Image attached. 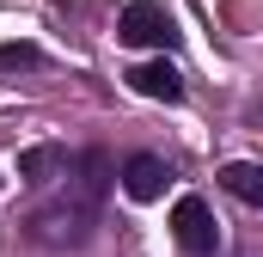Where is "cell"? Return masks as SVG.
Segmentation results:
<instances>
[{
	"instance_id": "1",
	"label": "cell",
	"mask_w": 263,
	"mask_h": 257,
	"mask_svg": "<svg viewBox=\"0 0 263 257\" xmlns=\"http://www.w3.org/2000/svg\"><path fill=\"white\" fill-rule=\"evenodd\" d=\"M110 178H117V166H110V153H104V147L73 153V159H67V172H62V184H55V190L25 214L31 239H37V245H49V251H73V245H86V239H92V227H98V214H104Z\"/></svg>"
},
{
	"instance_id": "2",
	"label": "cell",
	"mask_w": 263,
	"mask_h": 257,
	"mask_svg": "<svg viewBox=\"0 0 263 257\" xmlns=\"http://www.w3.org/2000/svg\"><path fill=\"white\" fill-rule=\"evenodd\" d=\"M117 37L135 43V49H172L178 43V19L165 0H129L123 19H117Z\"/></svg>"
},
{
	"instance_id": "3",
	"label": "cell",
	"mask_w": 263,
	"mask_h": 257,
	"mask_svg": "<svg viewBox=\"0 0 263 257\" xmlns=\"http://www.w3.org/2000/svg\"><path fill=\"white\" fill-rule=\"evenodd\" d=\"M172 239L190 257H214L220 251V221H214V208H208L202 196H178V208H172Z\"/></svg>"
},
{
	"instance_id": "4",
	"label": "cell",
	"mask_w": 263,
	"mask_h": 257,
	"mask_svg": "<svg viewBox=\"0 0 263 257\" xmlns=\"http://www.w3.org/2000/svg\"><path fill=\"white\" fill-rule=\"evenodd\" d=\"M165 184H172V172H165V159H159V153H129V159H123V190H129L135 202L165 196Z\"/></svg>"
},
{
	"instance_id": "5",
	"label": "cell",
	"mask_w": 263,
	"mask_h": 257,
	"mask_svg": "<svg viewBox=\"0 0 263 257\" xmlns=\"http://www.w3.org/2000/svg\"><path fill=\"white\" fill-rule=\"evenodd\" d=\"M129 86L141 92V98H165V104H178V98H184V74L165 62V56H159V62L129 67Z\"/></svg>"
},
{
	"instance_id": "6",
	"label": "cell",
	"mask_w": 263,
	"mask_h": 257,
	"mask_svg": "<svg viewBox=\"0 0 263 257\" xmlns=\"http://www.w3.org/2000/svg\"><path fill=\"white\" fill-rule=\"evenodd\" d=\"M62 172H67V147H55V141L18 153V178H25V184H49V178H62Z\"/></svg>"
},
{
	"instance_id": "7",
	"label": "cell",
	"mask_w": 263,
	"mask_h": 257,
	"mask_svg": "<svg viewBox=\"0 0 263 257\" xmlns=\"http://www.w3.org/2000/svg\"><path fill=\"white\" fill-rule=\"evenodd\" d=\"M220 190L239 196V202H251V208H263V166H245V159L220 166Z\"/></svg>"
},
{
	"instance_id": "8",
	"label": "cell",
	"mask_w": 263,
	"mask_h": 257,
	"mask_svg": "<svg viewBox=\"0 0 263 257\" xmlns=\"http://www.w3.org/2000/svg\"><path fill=\"white\" fill-rule=\"evenodd\" d=\"M43 49L37 43H0V74H18V67H37Z\"/></svg>"
}]
</instances>
